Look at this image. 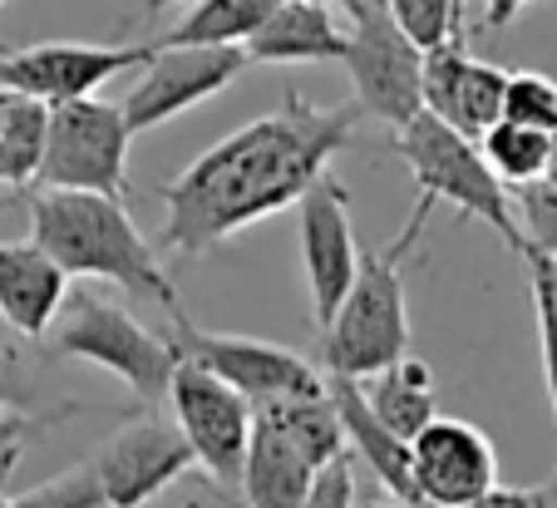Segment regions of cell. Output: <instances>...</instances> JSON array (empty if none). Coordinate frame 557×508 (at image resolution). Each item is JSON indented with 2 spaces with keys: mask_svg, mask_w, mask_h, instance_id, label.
<instances>
[{
  "mask_svg": "<svg viewBox=\"0 0 557 508\" xmlns=\"http://www.w3.org/2000/svg\"><path fill=\"white\" fill-rule=\"evenodd\" d=\"M89 464H95L104 508H144L148 498L178 484L198 464V455H193V445L183 439V430L173 420L138 414L119 434H109L104 445L89 455Z\"/></svg>",
  "mask_w": 557,
  "mask_h": 508,
  "instance_id": "12",
  "label": "cell"
},
{
  "mask_svg": "<svg viewBox=\"0 0 557 508\" xmlns=\"http://www.w3.org/2000/svg\"><path fill=\"white\" fill-rule=\"evenodd\" d=\"M504 124H523L537 134L557 138V79L547 75H508V104H504Z\"/></svg>",
  "mask_w": 557,
  "mask_h": 508,
  "instance_id": "27",
  "label": "cell"
},
{
  "mask_svg": "<svg viewBox=\"0 0 557 508\" xmlns=\"http://www.w3.org/2000/svg\"><path fill=\"white\" fill-rule=\"evenodd\" d=\"M346 11L360 21V15H380V11H389V0H346Z\"/></svg>",
  "mask_w": 557,
  "mask_h": 508,
  "instance_id": "32",
  "label": "cell"
},
{
  "mask_svg": "<svg viewBox=\"0 0 557 508\" xmlns=\"http://www.w3.org/2000/svg\"><path fill=\"white\" fill-rule=\"evenodd\" d=\"M153 60L144 64V79L124 95V114L134 134L169 124V119L188 114L193 104L222 95L232 79L243 75L247 50H202V45H153Z\"/></svg>",
  "mask_w": 557,
  "mask_h": 508,
  "instance_id": "13",
  "label": "cell"
},
{
  "mask_svg": "<svg viewBox=\"0 0 557 508\" xmlns=\"http://www.w3.org/2000/svg\"><path fill=\"white\" fill-rule=\"evenodd\" d=\"M173 346L183 360L212 371L252 405L276 400H321L326 395V371H315L306 356L257 336H232V331H202L188 317H173Z\"/></svg>",
  "mask_w": 557,
  "mask_h": 508,
  "instance_id": "7",
  "label": "cell"
},
{
  "mask_svg": "<svg viewBox=\"0 0 557 508\" xmlns=\"http://www.w3.org/2000/svg\"><path fill=\"white\" fill-rule=\"evenodd\" d=\"M286 0H198L163 40L153 45H202V50H247L257 30L282 11Z\"/></svg>",
  "mask_w": 557,
  "mask_h": 508,
  "instance_id": "21",
  "label": "cell"
},
{
  "mask_svg": "<svg viewBox=\"0 0 557 508\" xmlns=\"http://www.w3.org/2000/svg\"><path fill=\"white\" fill-rule=\"evenodd\" d=\"M350 30H341L326 0H286L247 40L252 64H346Z\"/></svg>",
  "mask_w": 557,
  "mask_h": 508,
  "instance_id": "18",
  "label": "cell"
},
{
  "mask_svg": "<svg viewBox=\"0 0 557 508\" xmlns=\"http://www.w3.org/2000/svg\"><path fill=\"white\" fill-rule=\"evenodd\" d=\"M296 243H301V272L311 292V321L326 331L346 307L360 272V243L350 227V193L336 173L315 178V188L296 202Z\"/></svg>",
  "mask_w": 557,
  "mask_h": 508,
  "instance_id": "11",
  "label": "cell"
},
{
  "mask_svg": "<svg viewBox=\"0 0 557 508\" xmlns=\"http://www.w3.org/2000/svg\"><path fill=\"white\" fill-rule=\"evenodd\" d=\"M306 508H360L356 479H350V455L336 459L326 474L315 479V488H311V498H306Z\"/></svg>",
  "mask_w": 557,
  "mask_h": 508,
  "instance_id": "29",
  "label": "cell"
},
{
  "mask_svg": "<svg viewBox=\"0 0 557 508\" xmlns=\"http://www.w3.org/2000/svg\"><path fill=\"white\" fill-rule=\"evenodd\" d=\"M410 350V301H405L400 247L366 252L360 247V272L350 286L346 307L321 331V371L346 375V381H375L380 371L400 365Z\"/></svg>",
  "mask_w": 557,
  "mask_h": 508,
  "instance_id": "4",
  "label": "cell"
},
{
  "mask_svg": "<svg viewBox=\"0 0 557 508\" xmlns=\"http://www.w3.org/2000/svg\"><path fill=\"white\" fill-rule=\"evenodd\" d=\"M5 109H11V89H0V119H5Z\"/></svg>",
  "mask_w": 557,
  "mask_h": 508,
  "instance_id": "35",
  "label": "cell"
},
{
  "mask_svg": "<svg viewBox=\"0 0 557 508\" xmlns=\"http://www.w3.org/2000/svg\"><path fill=\"white\" fill-rule=\"evenodd\" d=\"M30 243L45 257L64 267L70 276H99V282L124 286L128 297L158 301L178 317V286L169 282L158 247L134 227L128 208L119 198L95 193H45L30 198Z\"/></svg>",
  "mask_w": 557,
  "mask_h": 508,
  "instance_id": "2",
  "label": "cell"
},
{
  "mask_svg": "<svg viewBox=\"0 0 557 508\" xmlns=\"http://www.w3.org/2000/svg\"><path fill=\"white\" fill-rule=\"evenodd\" d=\"M326 391H331V405H336V414H341L346 445L356 449V455L370 464V474L385 484L389 504H395V508H420V494H414V459H410V445H405L395 430H385V420L370 410V400H366V391H360V381H346V375H326Z\"/></svg>",
  "mask_w": 557,
  "mask_h": 508,
  "instance_id": "17",
  "label": "cell"
},
{
  "mask_svg": "<svg viewBox=\"0 0 557 508\" xmlns=\"http://www.w3.org/2000/svg\"><path fill=\"white\" fill-rule=\"evenodd\" d=\"M257 420L272 424L276 434H286L321 474H326L336 459H346V430H341V414H336V405H331V391L321 395V400L257 405Z\"/></svg>",
  "mask_w": 557,
  "mask_h": 508,
  "instance_id": "22",
  "label": "cell"
},
{
  "mask_svg": "<svg viewBox=\"0 0 557 508\" xmlns=\"http://www.w3.org/2000/svg\"><path fill=\"white\" fill-rule=\"evenodd\" d=\"M346 75L360 114L385 119L395 134L424 114V50L395 25V15H360L350 30Z\"/></svg>",
  "mask_w": 557,
  "mask_h": 508,
  "instance_id": "9",
  "label": "cell"
},
{
  "mask_svg": "<svg viewBox=\"0 0 557 508\" xmlns=\"http://www.w3.org/2000/svg\"><path fill=\"white\" fill-rule=\"evenodd\" d=\"M173 5H188V0H144V15H158V11H173ZM198 5V0H193Z\"/></svg>",
  "mask_w": 557,
  "mask_h": 508,
  "instance_id": "33",
  "label": "cell"
},
{
  "mask_svg": "<svg viewBox=\"0 0 557 508\" xmlns=\"http://www.w3.org/2000/svg\"><path fill=\"white\" fill-rule=\"evenodd\" d=\"M366 508H380V504H366ZM389 508H395V504H389Z\"/></svg>",
  "mask_w": 557,
  "mask_h": 508,
  "instance_id": "37",
  "label": "cell"
},
{
  "mask_svg": "<svg viewBox=\"0 0 557 508\" xmlns=\"http://www.w3.org/2000/svg\"><path fill=\"white\" fill-rule=\"evenodd\" d=\"M0 508H35L30 494H11V498H0Z\"/></svg>",
  "mask_w": 557,
  "mask_h": 508,
  "instance_id": "34",
  "label": "cell"
},
{
  "mask_svg": "<svg viewBox=\"0 0 557 508\" xmlns=\"http://www.w3.org/2000/svg\"><path fill=\"white\" fill-rule=\"evenodd\" d=\"M360 508H366V504H360Z\"/></svg>",
  "mask_w": 557,
  "mask_h": 508,
  "instance_id": "40",
  "label": "cell"
},
{
  "mask_svg": "<svg viewBox=\"0 0 557 508\" xmlns=\"http://www.w3.org/2000/svg\"><path fill=\"white\" fill-rule=\"evenodd\" d=\"M326 5H331V0H326ZM336 5H346V0H336Z\"/></svg>",
  "mask_w": 557,
  "mask_h": 508,
  "instance_id": "38",
  "label": "cell"
},
{
  "mask_svg": "<svg viewBox=\"0 0 557 508\" xmlns=\"http://www.w3.org/2000/svg\"><path fill=\"white\" fill-rule=\"evenodd\" d=\"M128 128L124 104L79 99V104L50 109V149H45L35 188L45 193H95L119 198L128 193Z\"/></svg>",
  "mask_w": 557,
  "mask_h": 508,
  "instance_id": "6",
  "label": "cell"
},
{
  "mask_svg": "<svg viewBox=\"0 0 557 508\" xmlns=\"http://www.w3.org/2000/svg\"><path fill=\"white\" fill-rule=\"evenodd\" d=\"M315 479H321V469L286 434H276L272 424L257 420L252 449H247V464H243V484H237L243 488V508H306Z\"/></svg>",
  "mask_w": 557,
  "mask_h": 508,
  "instance_id": "19",
  "label": "cell"
},
{
  "mask_svg": "<svg viewBox=\"0 0 557 508\" xmlns=\"http://www.w3.org/2000/svg\"><path fill=\"white\" fill-rule=\"evenodd\" d=\"M50 346L60 356L89 360L99 371L119 375L138 400H169V385L183 365L173 336H153L134 311H124L109 297H95V292H70L50 331Z\"/></svg>",
  "mask_w": 557,
  "mask_h": 508,
  "instance_id": "5",
  "label": "cell"
},
{
  "mask_svg": "<svg viewBox=\"0 0 557 508\" xmlns=\"http://www.w3.org/2000/svg\"><path fill=\"white\" fill-rule=\"evenodd\" d=\"M0 5H5V0H0Z\"/></svg>",
  "mask_w": 557,
  "mask_h": 508,
  "instance_id": "39",
  "label": "cell"
},
{
  "mask_svg": "<svg viewBox=\"0 0 557 508\" xmlns=\"http://www.w3.org/2000/svg\"><path fill=\"white\" fill-rule=\"evenodd\" d=\"M25 430H30V420H25V414H5V420H0V479L11 474V464L21 459Z\"/></svg>",
  "mask_w": 557,
  "mask_h": 508,
  "instance_id": "30",
  "label": "cell"
},
{
  "mask_svg": "<svg viewBox=\"0 0 557 508\" xmlns=\"http://www.w3.org/2000/svg\"><path fill=\"white\" fill-rule=\"evenodd\" d=\"M389 15L424 54L463 30V0H389Z\"/></svg>",
  "mask_w": 557,
  "mask_h": 508,
  "instance_id": "26",
  "label": "cell"
},
{
  "mask_svg": "<svg viewBox=\"0 0 557 508\" xmlns=\"http://www.w3.org/2000/svg\"><path fill=\"white\" fill-rule=\"evenodd\" d=\"M504 104H508V70L498 64L473 60L463 30L449 45L424 54V114L444 119L449 128H459L463 138L494 134L504 124Z\"/></svg>",
  "mask_w": 557,
  "mask_h": 508,
  "instance_id": "15",
  "label": "cell"
},
{
  "mask_svg": "<svg viewBox=\"0 0 557 508\" xmlns=\"http://www.w3.org/2000/svg\"><path fill=\"white\" fill-rule=\"evenodd\" d=\"M479 149H484L494 178L513 193V188H523V183L547 178L557 138L553 134H537V128H523V124H498L494 134L479 138Z\"/></svg>",
  "mask_w": 557,
  "mask_h": 508,
  "instance_id": "24",
  "label": "cell"
},
{
  "mask_svg": "<svg viewBox=\"0 0 557 508\" xmlns=\"http://www.w3.org/2000/svg\"><path fill=\"white\" fill-rule=\"evenodd\" d=\"M513 208H518V223H523L528 252L557 257V178H537L513 188Z\"/></svg>",
  "mask_w": 557,
  "mask_h": 508,
  "instance_id": "28",
  "label": "cell"
},
{
  "mask_svg": "<svg viewBox=\"0 0 557 508\" xmlns=\"http://www.w3.org/2000/svg\"><path fill=\"white\" fill-rule=\"evenodd\" d=\"M523 5H528V0H488V5H484V21H479V30H484V35L508 30V21H513Z\"/></svg>",
  "mask_w": 557,
  "mask_h": 508,
  "instance_id": "31",
  "label": "cell"
},
{
  "mask_svg": "<svg viewBox=\"0 0 557 508\" xmlns=\"http://www.w3.org/2000/svg\"><path fill=\"white\" fill-rule=\"evenodd\" d=\"M356 119V99L341 109H321L286 89L276 114H262L227 134L208 153H198L173 183L158 188V202L169 212L158 247L208 252L272 212L296 208L315 188V178L331 173V159L346 149Z\"/></svg>",
  "mask_w": 557,
  "mask_h": 508,
  "instance_id": "1",
  "label": "cell"
},
{
  "mask_svg": "<svg viewBox=\"0 0 557 508\" xmlns=\"http://www.w3.org/2000/svg\"><path fill=\"white\" fill-rule=\"evenodd\" d=\"M523 267H528V282H533L537 350H543V381H547V400H553V420H557V257L528 252Z\"/></svg>",
  "mask_w": 557,
  "mask_h": 508,
  "instance_id": "25",
  "label": "cell"
},
{
  "mask_svg": "<svg viewBox=\"0 0 557 508\" xmlns=\"http://www.w3.org/2000/svg\"><path fill=\"white\" fill-rule=\"evenodd\" d=\"M153 45H85V40H45L25 50H0V89L40 104H79L95 99L99 85L134 64L153 60Z\"/></svg>",
  "mask_w": 557,
  "mask_h": 508,
  "instance_id": "10",
  "label": "cell"
},
{
  "mask_svg": "<svg viewBox=\"0 0 557 508\" xmlns=\"http://www.w3.org/2000/svg\"><path fill=\"white\" fill-rule=\"evenodd\" d=\"M70 301V272L35 243H0V321L25 340L54 331Z\"/></svg>",
  "mask_w": 557,
  "mask_h": 508,
  "instance_id": "16",
  "label": "cell"
},
{
  "mask_svg": "<svg viewBox=\"0 0 557 508\" xmlns=\"http://www.w3.org/2000/svg\"><path fill=\"white\" fill-rule=\"evenodd\" d=\"M45 149H50V104L11 95V109L0 119V183L30 188L40 178Z\"/></svg>",
  "mask_w": 557,
  "mask_h": 508,
  "instance_id": "23",
  "label": "cell"
},
{
  "mask_svg": "<svg viewBox=\"0 0 557 508\" xmlns=\"http://www.w3.org/2000/svg\"><path fill=\"white\" fill-rule=\"evenodd\" d=\"M389 153L414 173L420 183V202H449L463 218H479L488 223L518 257H528V237L523 223L513 218V193L494 178L484 149L463 138L459 128H449L444 119L420 114L414 124H405L400 134L389 138Z\"/></svg>",
  "mask_w": 557,
  "mask_h": 508,
  "instance_id": "3",
  "label": "cell"
},
{
  "mask_svg": "<svg viewBox=\"0 0 557 508\" xmlns=\"http://www.w3.org/2000/svg\"><path fill=\"white\" fill-rule=\"evenodd\" d=\"M169 405H173V424L193 445L198 464L212 474V484L222 488L243 484V464L257 434V405L232 391L227 381H218L212 371L193 365V360H183L178 375H173Z\"/></svg>",
  "mask_w": 557,
  "mask_h": 508,
  "instance_id": "8",
  "label": "cell"
},
{
  "mask_svg": "<svg viewBox=\"0 0 557 508\" xmlns=\"http://www.w3.org/2000/svg\"><path fill=\"white\" fill-rule=\"evenodd\" d=\"M370 400V410L385 420V430H395L405 445H414L434 420H440V395H434V375L424 360L405 356L400 365L380 371L370 385H360Z\"/></svg>",
  "mask_w": 557,
  "mask_h": 508,
  "instance_id": "20",
  "label": "cell"
},
{
  "mask_svg": "<svg viewBox=\"0 0 557 508\" xmlns=\"http://www.w3.org/2000/svg\"><path fill=\"white\" fill-rule=\"evenodd\" d=\"M547 178H557V149H553V169H547Z\"/></svg>",
  "mask_w": 557,
  "mask_h": 508,
  "instance_id": "36",
  "label": "cell"
},
{
  "mask_svg": "<svg viewBox=\"0 0 557 508\" xmlns=\"http://www.w3.org/2000/svg\"><path fill=\"white\" fill-rule=\"evenodd\" d=\"M410 459H414L420 508H469L498 488L494 439L469 420L440 414L410 445Z\"/></svg>",
  "mask_w": 557,
  "mask_h": 508,
  "instance_id": "14",
  "label": "cell"
}]
</instances>
